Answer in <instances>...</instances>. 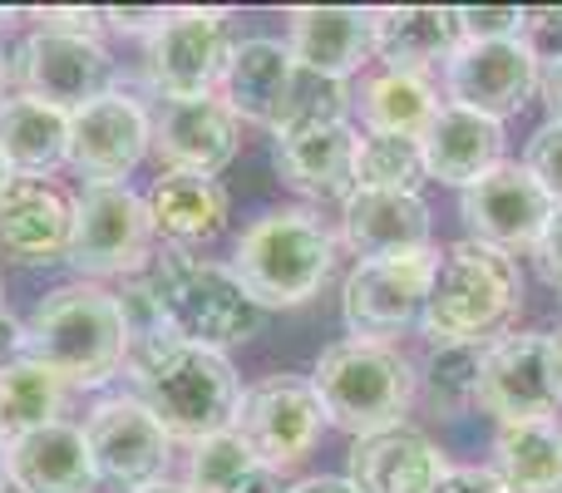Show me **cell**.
Masks as SVG:
<instances>
[{
    "instance_id": "cell-20",
    "label": "cell",
    "mask_w": 562,
    "mask_h": 493,
    "mask_svg": "<svg viewBox=\"0 0 562 493\" xmlns=\"http://www.w3.org/2000/svg\"><path fill=\"white\" fill-rule=\"evenodd\" d=\"M75 203L45 178H15L0 198V257L15 267H49L65 261Z\"/></svg>"
},
{
    "instance_id": "cell-47",
    "label": "cell",
    "mask_w": 562,
    "mask_h": 493,
    "mask_svg": "<svg viewBox=\"0 0 562 493\" xmlns=\"http://www.w3.org/2000/svg\"><path fill=\"white\" fill-rule=\"evenodd\" d=\"M562 25V10H528V30H548Z\"/></svg>"
},
{
    "instance_id": "cell-24",
    "label": "cell",
    "mask_w": 562,
    "mask_h": 493,
    "mask_svg": "<svg viewBox=\"0 0 562 493\" xmlns=\"http://www.w3.org/2000/svg\"><path fill=\"white\" fill-rule=\"evenodd\" d=\"M5 479L15 493H94L99 469L85 429L55 419L5 449Z\"/></svg>"
},
{
    "instance_id": "cell-30",
    "label": "cell",
    "mask_w": 562,
    "mask_h": 493,
    "mask_svg": "<svg viewBox=\"0 0 562 493\" xmlns=\"http://www.w3.org/2000/svg\"><path fill=\"white\" fill-rule=\"evenodd\" d=\"M494 474L504 479L508 493H558V474H562V429H558V419L498 425Z\"/></svg>"
},
{
    "instance_id": "cell-28",
    "label": "cell",
    "mask_w": 562,
    "mask_h": 493,
    "mask_svg": "<svg viewBox=\"0 0 562 493\" xmlns=\"http://www.w3.org/2000/svg\"><path fill=\"white\" fill-rule=\"evenodd\" d=\"M0 154H5L10 173H55L59 164H69V114L35 104L25 94L0 99Z\"/></svg>"
},
{
    "instance_id": "cell-25",
    "label": "cell",
    "mask_w": 562,
    "mask_h": 493,
    "mask_svg": "<svg viewBox=\"0 0 562 493\" xmlns=\"http://www.w3.org/2000/svg\"><path fill=\"white\" fill-rule=\"evenodd\" d=\"M419 154H425V178L464 193L504 164V124L459 104H439L435 124L419 134Z\"/></svg>"
},
{
    "instance_id": "cell-14",
    "label": "cell",
    "mask_w": 562,
    "mask_h": 493,
    "mask_svg": "<svg viewBox=\"0 0 562 493\" xmlns=\"http://www.w3.org/2000/svg\"><path fill=\"white\" fill-rule=\"evenodd\" d=\"M543 55L533 40H484V45H459L445 65V99L479 119L504 124L508 114L533 99Z\"/></svg>"
},
{
    "instance_id": "cell-40",
    "label": "cell",
    "mask_w": 562,
    "mask_h": 493,
    "mask_svg": "<svg viewBox=\"0 0 562 493\" xmlns=\"http://www.w3.org/2000/svg\"><path fill=\"white\" fill-rule=\"evenodd\" d=\"M435 493H508V489H504V479H498L494 469H484V464H454Z\"/></svg>"
},
{
    "instance_id": "cell-1",
    "label": "cell",
    "mask_w": 562,
    "mask_h": 493,
    "mask_svg": "<svg viewBox=\"0 0 562 493\" xmlns=\"http://www.w3.org/2000/svg\"><path fill=\"white\" fill-rule=\"evenodd\" d=\"M25 360L45 366L65 390H99L119 370H128V340L114 291L94 281L55 287L25 321Z\"/></svg>"
},
{
    "instance_id": "cell-39",
    "label": "cell",
    "mask_w": 562,
    "mask_h": 493,
    "mask_svg": "<svg viewBox=\"0 0 562 493\" xmlns=\"http://www.w3.org/2000/svg\"><path fill=\"white\" fill-rule=\"evenodd\" d=\"M533 257V267H538V277L548 281V287L562 296V208H553V217H548V227H543V237H538V247L528 251Z\"/></svg>"
},
{
    "instance_id": "cell-17",
    "label": "cell",
    "mask_w": 562,
    "mask_h": 493,
    "mask_svg": "<svg viewBox=\"0 0 562 493\" xmlns=\"http://www.w3.org/2000/svg\"><path fill=\"white\" fill-rule=\"evenodd\" d=\"M154 119V144L148 154L164 164V173H203L217 178L237 158L243 124L217 94L207 99H168Z\"/></svg>"
},
{
    "instance_id": "cell-3",
    "label": "cell",
    "mask_w": 562,
    "mask_h": 493,
    "mask_svg": "<svg viewBox=\"0 0 562 493\" xmlns=\"http://www.w3.org/2000/svg\"><path fill=\"white\" fill-rule=\"evenodd\" d=\"M311 390L321 400L326 425H336L350 439H370L405 425L419 395V376L395 346L350 336L321 350L316 370H311Z\"/></svg>"
},
{
    "instance_id": "cell-7",
    "label": "cell",
    "mask_w": 562,
    "mask_h": 493,
    "mask_svg": "<svg viewBox=\"0 0 562 493\" xmlns=\"http://www.w3.org/2000/svg\"><path fill=\"white\" fill-rule=\"evenodd\" d=\"M479 410L498 425L558 419L562 410V336L558 330H514L484 346Z\"/></svg>"
},
{
    "instance_id": "cell-21",
    "label": "cell",
    "mask_w": 562,
    "mask_h": 493,
    "mask_svg": "<svg viewBox=\"0 0 562 493\" xmlns=\"http://www.w3.org/2000/svg\"><path fill=\"white\" fill-rule=\"evenodd\" d=\"M445 449L419 429H385V435L356 439L346 455V479L356 493H435L449 474Z\"/></svg>"
},
{
    "instance_id": "cell-37",
    "label": "cell",
    "mask_w": 562,
    "mask_h": 493,
    "mask_svg": "<svg viewBox=\"0 0 562 493\" xmlns=\"http://www.w3.org/2000/svg\"><path fill=\"white\" fill-rule=\"evenodd\" d=\"M459 35H464V45H484V40H524L528 35V10H518V5H464L459 10Z\"/></svg>"
},
{
    "instance_id": "cell-51",
    "label": "cell",
    "mask_w": 562,
    "mask_h": 493,
    "mask_svg": "<svg viewBox=\"0 0 562 493\" xmlns=\"http://www.w3.org/2000/svg\"><path fill=\"white\" fill-rule=\"evenodd\" d=\"M0 79H5V59H0Z\"/></svg>"
},
{
    "instance_id": "cell-43",
    "label": "cell",
    "mask_w": 562,
    "mask_h": 493,
    "mask_svg": "<svg viewBox=\"0 0 562 493\" xmlns=\"http://www.w3.org/2000/svg\"><path fill=\"white\" fill-rule=\"evenodd\" d=\"M20 360H25V326L0 311V370L20 366Z\"/></svg>"
},
{
    "instance_id": "cell-42",
    "label": "cell",
    "mask_w": 562,
    "mask_h": 493,
    "mask_svg": "<svg viewBox=\"0 0 562 493\" xmlns=\"http://www.w3.org/2000/svg\"><path fill=\"white\" fill-rule=\"evenodd\" d=\"M168 15H173V10H158V5H114V10H104V25H114V30H128V35H144V30H148V35H154V30L158 25H164V20Z\"/></svg>"
},
{
    "instance_id": "cell-8",
    "label": "cell",
    "mask_w": 562,
    "mask_h": 493,
    "mask_svg": "<svg viewBox=\"0 0 562 493\" xmlns=\"http://www.w3.org/2000/svg\"><path fill=\"white\" fill-rule=\"evenodd\" d=\"M154 217L128 188H85L75 198L65 261L79 277H138L154 257Z\"/></svg>"
},
{
    "instance_id": "cell-31",
    "label": "cell",
    "mask_w": 562,
    "mask_h": 493,
    "mask_svg": "<svg viewBox=\"0 0 562 493\" xmlns=\"http://www.w3.org/2000/svg\"><path fill=\"white\" fill-rule=\"evenodd\" d=\"M65 395L69 390L45 366H35V360H20V366L0 370V439L15 445V439L55 425L65 415Z\"/></svg>"
},
{
    "instance_id": "cell-50",
    "label": "cell",
    "mask_w": 562,
    "mask_h": 493,
    "mask_svg": "<svg viewBox=\"0 0 562 493\" xmlns=\"http://www.w3.org/2000/svg\"><path fill=\"white\" fill-rule=\"evenodd\" d=\"M5 449H10V445L0 439V489H5Z\"/></svg>"
},
{
    "instance_id": "cell-46",
    "label": "cell",
    "mask_w": 562,
    "mask_h": 493,
    "mask_svg": "<svg viewBox=\"0 0 562 493\" xmlns=\"http://www.w3.org/2000/svg\"><path fill=\"white\" fill-rule=\"evenodd\" d=\"M233 493H281V474H272V469H262V464H257L252 474H247V479H243V484H237Z\"/></svg>"
},
{
    "instance_id": "cell-32",
    "label": "cell",
    "mask_w": 562,
    "mask_h": 493,
    "mask_svg": "<svg viewBox=\"0 0 562 493\" xmlns=\"http://www.w3.org/2000/svg\"><path fill=\"white\" fill-rule=\"evenodd\" d=\"M479 370H484V346H435L425 360V400L439 419H459L479 405Z\"/></svg>"
},
{
    "instance_id": "cell-15",
    "label": "cell",
    "mask_w": 562,
    "mask_h": 493,
    "mask_svg": "<svg viewBox=\"0 0 562 493\" xmlns=\"http://www.w3.org/2000/svg\"><path fill=\"white\" fill-rule=\"evenodd\" d=\"M223 10H173L164 25L148 35V85L168 99H207L227 69V25Z\"/></svg>"
},
{
    "instance_id": "cell-9",
    "label": "cell",
    "mask_w": 562,
    "mask_h": 493,
    "mask_svg": "<svg viewBox=\"0 0 562 493\" xmlns=\"http://www.w3.org/2000/svg\"><path fill=\"white\" fill-rule=\"evenodd\" d=\"M439 251H409V257H385V261H356L340 287V316H346L356 340H385L405 336L425 316V296L435 281Z\"/></svg>"
},
{
    "instance_id": "cell-4",
    "label": "cell",
    "mask_w": 562,
    "mask_h": 493,
    "mask_svg": "<svg viewBox=\"0 0 562 493\" xmlns=\"http://www.w3.org/2000/svg\"><path fill=\"white\" fill-rule=\"evenodd\" d=\"M128 376L138 380V400L154 410L173 445H203L237 425L243 385L223 350H203L188 340H168L148 360H138Z\"/></svg>"
},
{
    "instance_id": "cell-23",
    "label": "cell",
    "mask_w": 562,
    "mask_h": 493,
    "mask_svg": "<svg viewBox=\"0 0 562 493\" xmlns=\"http://www.w3.org/2000/svg\"><path fill=\"white\" fill-rule=\"evenodd\" d=\"M340 243L356 261L409 257L429 247V203L419 193H366L356 188L340 208Z\"/></svg>"
},
{
    "instance_id": "cell-38",
    "label": "cell",
    "mask_w": 562,
    "mask_h": 493,
    "mask_svg": "<svg viewBox=\"0 0 562 493\" xmlns=\"http://www.w3.org/2000/svg\"><path fill=\"white\" fill-rule=\"evenodd\" d=\"M524 168L533 173V183L548 193V203L562 208V124L548 119L524 148Z\"/></svg>"
},
{
    "instance_id": "cell-33",
    "label": "cell",
    "mask_w": 562,
    "mask_h": 493,
    "mask_svg": "<svg viewBox=\"0 0 562 493\" xmlns=\"http://www.w3.org/2000/svg\"><path fill=\"white\" fill-rule=\"evenodd\" d=\"M419 183H425V154H419V138L360 134L356 188H366V193H419Z\"/></svg>"
},
{
    "instance_id": "cell-27",
    "label": "cell",
    "mask_w": 562,
    "mask_h": 493,
    "mask_svg": "<svg viewBox=\"0 0 562 493\" xmlns=\"http://www.w3.org/2000/svg\"><path fill=\"white\" fill-rule=\"evenodd\" d=\"M144 203L168 247H203L227 227V188L203 173H158Z\"/></svg>"
},
{
    "instance_id": "cell-18",
    "label": "cell",
    "mask_w": 562,
    "mask_h": 493,
    "mask_svg": "<svg viewBox=\"0 0 562 493\" xmlns=\"http://www.w3.org/2000/svg\"><path fill=\"white\" fill-rule=\"evenodd\" d=\"M356 154L360 134L356 124H321L301 134H281L272 148V168L291 193L311 203H350L356 193Z\"/></svg>"
},
{
    "instance_id": "cell-34",
    "label": "cell",
    "mask_w": 562,
    "mask_h": 493,
    "mask_svg": "<svg viewBox=\"0 0 562 493\" xmlns=\"http://www.w3.org/2000/svg\"><path fill=\"white\" fill-rule=\"evenodd\" d=\"M350 109H356V94L336 79H321L311 69H296V85H291V99L281 109L272 134H301V128H321V124H350Z\"/></svg>"
},
{
    "instance_id": "cell-19",
    "label": "cell",
    "mask_w": 562,
    "mask_h": 493,
    "mask_svg": "<svg viewBox=\"0 0 562 493\" xmlns=\"http://www.w3.org/2000/svg\"><path fill=\"white\" fill-rule=\"evenodd\" d=\"M286 49L301 69L346 85L375 59V10L356 5H306L291 10Z\"/></svg>"
},
{
    "instance_id": "cell-49",
    "label": "cell",
    "mask_w": 562,
    "mask_h": 493,
    "mask_svg": "<svg viewBox=\"0 0 562 493\" xmlns=\"http://www.w3.org/2000/svg\"><path fill=\"white\" fill-rule=\"evenodd\" d=\"M15 183V173H10V164H5V154H0V198H5V188Z\"/></svg>"
},
{
    "instance_id": "cell-26",
    "label": "cell",
    "mask_w": 562,
    "mask_h": 493,
    "mask_svg": "<svg viewBox=\"0 0 562 493\" xmlns=\"http://www.w3.org/2000/svg\"><path fill=\"white\" fill-rule=\"evenodd\" d=\"M464 45L459 10L449 5H390L375 10V59L400 75H425L454 59Z\"/></svg>"
},
{
    "instance_id": "cell-48",
    "label": "cell",
    "mask_w": 562,
    "mask_h": 493,
    "mask_svg": "<svg viewBox=\"0 0 562 493\" xmlns=\"http://www.w3.org/2000/svg\"><path fill=\"white\" fill-rule=\"evenodd\" d=\"M138 493H188V484H173V479H158V484L138 489Z\"/></svg>"
},
{
    "instance_id": "cell-16",
    "label": "cell",
    "mask_w": 562,
    "mask_h": 493,
    "mask_svg": "<svg viewBox=\"0 0 562 493\" xmlns=\"http://www.w3.org/2000/svg\"><path fill=\"white\" fill-rule=\"evenodd\" d=\"M459 217H464L474 243H488L508 251V257H518V251L538 247L548 217H553V203H548V193L533 183V173L524 164L504 158L488 178H479L474 188L459 193Z\"/></svg>"
},
{
    "instance_id": "cell-41",
    "label": "cell",
    "mask_w": 562,
    "mask_h": 493,
    "mask_svg": "<svg viewBox=\"0 0 562 493\" xmlns=\"http://www.w3.org/2000/svg\"><path fill=\"white\" fill-rule=\"evenodd\" d=\"M45 30H59V35H79V40H99L104 30V10H49Z\"/></svg>"
},
{
    "instance_id": "cell-12",
    "label": "cell",
    "mask_w": 562,
    "mask_h": 493,
    "mask_svg": "<svg viewBox=\"0 0 562 493\" xmlns=\"http://www.w3.org/2000/svg\"><path fill=\"white\" fill-rule=\"evenodd\" d=\"M148 144L154 119L124 89H109L69 114V168L89 188H124V178L148 158Z\"/></svg>"
},
{
    "instance_id": "cell-36",
    "label": "cell",
    "mask_w": 562,
    "mask_h": 493,
    "mask_svg": "<svg viewBox=\"0 0 562 493\" xmlns=\"http://www.w3.org/2000/svg\"><path fill=\"white\" fill-rule=\"evenodd\" d=\"M114 301H119V316H124L128 370H134L138 360H148L154 350H164L168 340H173V330H168L164 306H158V296H154V287H148L144 271H138V277H124V287L114 291Z\"/></svg>"
},
{
    "instance_id": "cell-45",
    "label": "cell",
    "mask_w": 562,
    "mask_h": 493,
    "mask_svg": "<svg viewBox=\"0 0 562 493\" xmlns=\"http://www.w3.org/2000/svg\"><path fill=\"white\" fill-rule=\"evenodd\" d=\"M286 493H356V489H350V479H340V474H311Z\"/></svg>"
},
{
    "instance_id": "cell-10",
    "label": "cell",
    "mask_w": 562,
    "mask_h": 493,
    "mask_svg": "<svg viewBox=\"0 0 562 493\" xmlns=\"http://www.w3.org/2000/svg\"><path fill=\"white\" fill-rule=\"evenodd\" d=\"M237 435L247 439V449L257 455V464L272 469V474H291L311 459V449L321 445V400L311 390V380L296 376H267L262 385L243 390V405H237Z\"/></svg>"
},
{
    "instance_id": "cell-53",
    "label": "cell",
    "mask_w": 562,
    "mask_h": 493,
    "mask_svg": "<svg viewBox=\"0 0 562 493\" xmlns=\"http://www.w3.org/2000/svg\"><path fill=\"white\" fill-rule=\"evenodd\" d=\"M0 493H5V489H0ZM10 493H15V489H10Z\"/></svg>"
},
{
    "instance_id": "cell-6",
    "label": "cell",
    "mask_w": 562,
    "mask_h": 493,
    "mask_svg": "<svg viewBox=\"0 0 562 493\" xmlns=\"http://www.w3.org/2000/svg\"><path fill=\"white\" fill-rule=\"evenodd\" d=\"M336 267V237L311 208H277L257 217L233 251V277L257 306H306Z\"/></svg>"
},
{
    "instance_id": "cell-29",
    "label": "cell",
    "mask_w": 562,
    "mask_h": 493,
    "mask_svg": "<svg viewBox=\"0 0 562 493\" xmlns=\"http://www.w3.org/2000/svg\"><path fill=\"white\" fill-rule=\"evenodd\" d=\"M356 114L366 134L390 138H419L439 114V89L425 75H400V69H375L360 79Z\"/></svg>"
},
{
    "instance_id": "cell-2",
    "label": "cell",
    "mask_w": 562,
    "mask_h": 493,
    "mask_svg": "<svg viewBox=\"0 0 562 493\" xmlns=\"http://www.w3.org/2000/svg\"><path fill=\"white\" fill-rule=\"evenodd\" d=\"M524 306V267L488 243H449L435 261L419 336L429 346H488Z\"/></svg>"
},
{
    "instance_id": "cell-13",
    "label": "cell",
    "mask_w": 562,
    "mask_h": 493,
    "mask_svg": "<svg viewBox=\"0 0 562 493\" xmlns=\"http://www.w3.org/2000/svg\"><path fill=\"white\" fill-rule=\"evenodd\" d=\"M85 439L94 455L99 479L138 493L158 479H168V459H173V439L154 419V410L138 395H109L89 410Z\"/></svg>"
},
{
    "instance_id": "cell-11",
    "label": "cell",
    "mask_w": 562,
    "mask_h": 493,
    "mask_svg": "<svg viewBox=\"0 0 562 493\" xmlns=\"http://www.w3.org/2000/svg\"><path fill=\"white\" fill-rule=\"evenodd\" d=\"M15 85L25 99L49 104L59 114L94 104L99 94H109L114 85V59L99 40H79V35H59V30L40 25L35 35L20 40L15 49Z\"/></svg>"
},
{
    "instance_id": "cell-35",
    "label": "cell",
    "mask_w": 562,
    "mask_h": 493,
    "mask_svg": "<svg viewBox=\"0 0 562 493\" xmlns=\"http://www.w3.org/2000/svg\"><path fill=\"white\" fill-rule=\"evenodd\" d=\"M252 469L257 455L247 449V439L237 429H223V435L193 445L188 455V493H233Z\"/></svg>"
},
{
    "instance_id": "cell-5",
    "label": "cell",
    "mask_w": 562,
    "mask_h": 493,
    "mask_svg": "<svg viewBox=\"0 0 562 493\" xmlns=\"http://www.w3.org/2000/svg\"><path fill=\"white\" fill-rule=\"evenodd\" d=\"M144 277L154 287L158 306H164L173 340H188V346L203 350H227L262 330V306L243 291L233 267L203 261L183 247H164L148 257Z\"/></svg>"
},
{
    "instance_id": "cell-22",
    "label": "cell",
    "mask_w": 562,
    "mask_h": 493,
    "mask_svg": "<svg viewBox=\"0 0 562 493\" xmlns=\"http://www.w3.org/2000/svg\"><path fill=\"white\" fill-rule=\"evenodd\" d=\"M296 59L291 49L272 35H252L243 45H233L227 55V69L217 79L223 89V104L237 114V124H257V128H277L281 109L291 99V85H296Z\"/></svg>"
},
{
    "instance_id": "cell-52",
    "label": "cell",
    "mask_w": 562,
    "mask_h": 493,
    "mask_svg": "<svg viewBox=\"0 0 562 493\" xmlns=\"http://www.w3.org/2000/svg\"><path fill=\"white\" fill-rule=\"evenodd\" d=\"M558 493H562V474H558Z\"/></svg>"
},
{
    "instance_id": "cell-44",
    "label": "cell",
    "mask_w": 562,
    "mask_h": 493,
    "mask_svg": "<svg viewBox=\"0 0 562 493\" xmlns=\"http://www.w3.org/2000/svg\"><path fill=\"white\" fill-rule=\"evenodd\" d=\"M538 89H543V104H548V119L562 124V55H553L538 75Z\"/></svg>"
}]
</instances>
